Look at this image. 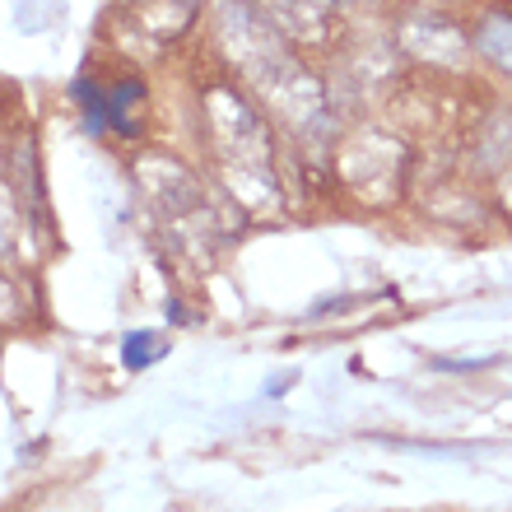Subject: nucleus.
<instances>
[{
  "mask_svg": "<svg viewBox=\"0 0 512 512\" xmlns=\"http://www.w3.org/2000/svg\"><path fill=\"white\" fill-rule=\"evenodd\" d=\"M475 47L494 61V66L503 70V75H512V14H503V10H494L480 24V38H475Z\"/></svg>",
  "mask_w": 512,
  "mask_h": 512,
  "instance_id": "f257e3e1",
  "label": "nucleus"
},
{
  "mask_svg": "<svg viewBox=\"0 0 512 512\" xmlns=\"http://www.w3.org/2000/svg\"><path fill=\"white\" fill-rule=\"evenodd\" d=\"M266 10L284 19L294 33H317L326 19V0H266Z\"/></svg>",
  "mask_w": 512,
  "mask_h": 512,
  "instance_id": "f03ea898",
  "label": "nucleus"
},
{
  "mask_svg": "<svg viewBox=\"0 0 512 512\" xmlns=\"http://www.w3.org/2000/svg\"><path fill=\"white\" fill-rule=\"evenodd\" d=\"M163 354L159 336H126V368H145Z\"/></svg>",
  "mask_w": 512,
  "mask_h": 512,
  "instance_id": "7ed1b4c3",
  "label": "nucleus"
}]
</instances>
